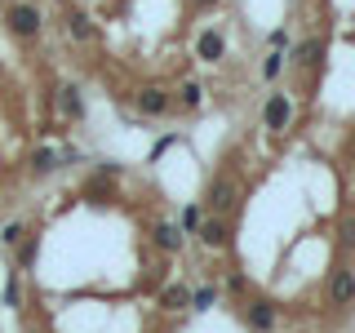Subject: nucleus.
<instances>
[{"label":"nucleus","mask_w":355,"mask_h":333,"mask_svg":"<svg viewBox=\"0 0 355 333\" xmlns=\"http://www.w3.org/2000/svg\"><path fill=\"white\" fill-rule=\"evenodd\" d=\"M53 5H67V0H53Z\"/></svg>","instance_id":"26"},{"label":"nucleus","mask_w":355,"mask_h":333,"mask_svg":"<svg viewBox=\"0 0 355 333\" xmlns=\"http://www.w3.org/2000/svg\"><path fill=\"white\" fill-rule=\"evenodd\" d=\"M196 236H200V244H205V249H214V253H227L231 244H236V231H231V218H218V214H205V218H200Z\"/></svg>","instance_id":"7"},{"label":"nucleus","mask_w":355,"mask_h":333,"mask_svg":"<svg viewBox=\"0 0 355 333\" xmlns=\"http://www.w3.org/2000/svg\"><path fill=\"white\" fill-rule=\"evenodd\" d=\"M200 218H205V205H187L182 209V222H178V227L187 231V236H196V227H200Z\"/></svg>","instance_id":"19"},{"label":"nucleus","mask_w":355,"mask_h":333,"mask_svg":"<svg viewBox=\"0 0 355 333\" xmlns=\"http://www.w3.org/2000/svg\"><path fill=\"white\" fill-rule=\"evenodd\" d=\"M284 62H288V49H266V58H262V80L275 85V80L284 76Z\"/></svg>","instance_id":"16"},{"label":"nucleus","mask_w":355,"mask_h":333,"mask_svg":"<svg viewBox=\"0 0 355 333\" xmlns=\"http://www.w3.org/2000/svg\"><path fill=\"white\" fill-rule=\"evenodd\" d=\"M288 125H293V98L284 94V89H271L262 103V129L266 133H284Z\"/></svg>","instance_id":"6"},{"label":"nucleus","mask_w":355,"mask_h":333,"mask_svg":"<svg viewBox=\"0 0 355 333\" xmlns=\"http://www.w3.org/2000/svg\"><path fill=\"white\" fill-rule=\"evenodd\" d=\"M14 249H18V266H31V262H36V249H40V240H36V236H27V240H18Z\"/></svg>","instance_id":"20"},{"label":"nucleus","mask_w":355,"mask_h":333,"mask_svg":"<svg viewBox=\"0 0 355 333\" xmlns=\"http://www.w3.org/2000/svg\"><path fill=\"white\" fill-rule=\"evenodd\" d=\"M324 307L329 311H351L355 307V266H333L329 284H324Z\"/></svg>","instance_id":"4"},{"label":"nucleus","mask_w":355,"mask_h":333,"mask_svg":"<svg viewBox=\"0 0 355 333\" xmlns=\"http://www.w3.org/2000/svg\"><path fill=\"white\" fill-rule=\"evenodd\" d=\"M151 244H155V249H164V253H182L187 231L178 227V222H155V227H151Z\"/></svg>","instance_id":"13"},{"label":"nucleus","mask_w":355,"mask_h":333,"mask_svg":"<svg viewBox=\"0 0 355 333\" xmlns=\"http://www.w3.org/2000/svg\"><path fill=\"white\" fill-rule=\"evenodd\" d=\"M160 307L164 311H187V307H191V289H187V284H169L160 293Z\"/></svg>","instance_id":"17"},{"label":"nucleus","mask_w":355,"mask_h":333,"mask_svg":"<svg viewBox=\"0 0 355 333\" xmlns=\"http://www.w3.org/2000/svg\"><path fill=\"white\" fill-rule=\"evenodd\" d=\"M222 302V289L218 284H200V289H191V311H214Z\"/></svg>","instance_id":"18"},{"label":"nucleus","mask_w":355,"mask_h":333,"mask_svg":"<svg viewBox=\"0 0 355 333\" xmlns=\"http://www.w3.org/2000/svg\"><path fill=\"white\" fill-rule=\"evenodd\" d=\"M62 31H67L71 44H94L98 40V22L89 18L85 9H67V14H62Z\"/></svg>","instance_id":"9"},{"label":"nucleus","mask_w":355,"mask_h":333,"mask_svg":"<svg viewBox=\"0 0 355 333\" xmlns=\"http://www.w3.org/2000/svg\"><path fill=\"white\" fill-rule=\"evenodd\" d=\"M288 62H293L297 71H320V67H324V36H306L288 53Z\"/></svg>","instance_id":"10"},{"label":"nucleus","mask_w":355,"mask_h":333,"mask_svg":"<svg viewBox=\"0 0 355 333\" xmlns=\"http://www.w3.org/2000/svg\"><path fill=\"white\" fill-rule=\"evenodd\" d=\"M196 58L200 62H222V58H227V36H222L218 27H205L196 36Z\"/></svg>","instance_id":"11"},{"label":"nucleus","mask_w":355,"mask_h":333,"mask_svg":"<svg viewBox=\"0 0 355 333\" xmlns=\"http://www.w3.org/2000/svg\"><path fill=\"white\" fill-rule=\"evenodd\" d=\"M200 107H205V85L187 76V80L173 89V111H182V116H191V111H200Z\"/></svg>","instance_id":"12"},{"label":"nucleus","mask_w":355,"mask_h":333,"mask_svg":"<svg viewBox=\"0 0 355 333\" xmlns=\"http://www.w3.org/2000/svg\"><path fill=\"white\" fill-rule=\"evenodd\" d=\"M351 142H355V133H351Z\"/></svg>","instance_id":"27"},{"label":"nucleus","mask_w":355,"mask_h":333,"mask_svg":"<svg viewBox=\"0 0 355 333\" xmlns=\"http://www.w3.org/2000/svg\"><path fill=\"white\" fill-rule=\"evenodd\" d=\"M338 249H342V258H355V209H347L338 218Z\"/></svg>","instance_id":"14"},{"label":"nucleus","mask_w":355,"mask_h":333,"mask_svg":"<svg viewBox=\"0 0 355 333\" xmlns=\"http://www.w3.org/2000/svg\"><path fill=\"white\" fill-rule=\"evenodd\" d=\"M240 200H244L240 178H236V173H214V178H209V187H205V200H200V205H205V214L236 218Z\"/></svg>","instance_id":"1"},{"label":"nucleus","mask_w":355,"mask_h":333,"mask_svg":"<svg viewBox=\"0 0 355 333\" xmlns=\"http://www.w3.org/2000/svg\"><path fill=\"white\" fill-rule=\"evenodd\" d=\"M191 5L200 9V14H214V9H222V5H227V0H191Z\"/></svg>","instance_id":"24"},{"label":"nucleus","mask_w":355,"mask_h":333,"mask_svg":"<svg viewBox=\"0 0 355 333\" xmlns=\"http://www.w3.org/2000/svg\"><path fill=\"white\" fill-rule=\"evenodd\" d=\"M5 27H9L14 40H36L44 31L40 5H31V0H14V5H5Z\"/></svg>","instance_id":"2"},{"label":"nucleus","mask_w":355,"mask_h":333,"mask_svg":"<svg viewBox=\"0 0 355 333\" xmlns=\"http://www.w3.org/2000/svg\"><path fill=\"white\" fill-rule=\"evenodd\" d=\"M0 5H14V0H0Z\"/></svg>","instance_id":"25"},{"label":"nucleus","mask_w":355,"mask_h":333,"mask_svg":"<svg viewBox=\"0 0 355 333\" xmlns=\"http://www.w3.org/2000/svg\"><path fill=\"white\" fill-rule=\"evenodd\" d=\"M227 289H231V293H249V280H244L240 271H231L227 275Z\"/></svg>","instance_id":"21"},{"label":"nucleus","mask_w":355,"mask_h":333,"mask_svg":"<svg viewBox=\"0 0 355 333\" xmlns=\"http://www.w3.org/2000/svg\"><path fill=\"white\" fill-rule=\"evenodd\" d=\"M240 316L253 333H275V325H280V302H275V298H262V293H253V298L244 293Z\"/></svg>","instance_id":"3"},{"label":"nucleus","mask_w":355,"mask_h":333,"mask_svg":"<svg viewBox=\"0 0 355 333\" xmlns=\"http://www.w3.org/2000/svg\"><path fill=\"white\" fill-rule=\"evenodd\" d=\"M266 44H271V49H288V31H284V27H275L271 36H266Z\"/></svg>","instance_id":"22"},{"label":"nucleus","mask_w":355,"mask_h":333,"mask_svg":"<svg viewBox=\"0 0 355 333\" xmlns=\"http://www.w3.org/2000/svg\"><path fill=\"white\" fill-rule=\"evenodd\" d=\"M58 160H62L58 147H36V151H31V173H36V178H49L53 169H58Z\"/></svg>","instance_id":"15"},{"label":"nucleus","mask_w":355,"mask_h":333,"mask_svg":"<svg viewBox=\"0 0 355 333\" xmlns=\"http://www.w3.org/2000/svg\"><path fill=\"white\" fill-rule=\"evenodd\" d=\"M53 111H58L67 125H80V120H85V94H80V85H58V89H53Z\"/></svg>","instance_id":"8"},{"label":"nucleus","mask_w":355,"mask_h":333,"mask_svg":"<svg viewBox=\"0 0 355 333\" xmlns=\"http://www.w3.org/2000/svg\"><path fill=\"white\" fill-rule=\"evenodd\" d=\"M133 111H138L142 120H164L173 111V89L164 85H142L138 94H133Z\"/></svg>","instance_id":"5"},{"label":"nucleus","mask_w":355,"mask_h":333,"mask_svg":"<svg viewBox=\"0 0 355 333\" xmlns=\"http://www.w3.org/2000/svg\"><path fill=\"white\" fill-rule=\"evenodd\" d=\"M22 236H27V231H22V222H9V227H5V244H18Z\"/></svg>","instance_id":"23"}]
</instances>
